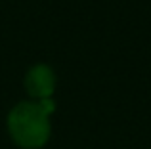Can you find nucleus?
<instances>
[{"label": "nucleus", "instance_id": "1", "mask_svg": "<svg viewBox=\"0 0 151 149\" xmlns=\"http://www.w3.org/2000/svg\"><path fill=\"white\" fill-rule=\"evenodd\" d=\"M55 105L52 100L21 101L8 113V132L15 145L21 149H40L52 134L50 115Z\"/></svg>", "mask_w": 151, "mask_h": 149}, {"label": "nucleus", "instance_id": "2", "mask_svg": "<svg viewBox=\"0 0 151 149\" xmlns=\"http://www.w3.org/2000/svg\"><path fill=\"white\" fill-rule=\"evenodd\" d=\"M25 90L35 101L52 100L55 92V73L50 65L37 63L25 74Z\"/></svg>", "mask_w": 151, "mask_h": 149}]
</instances>
